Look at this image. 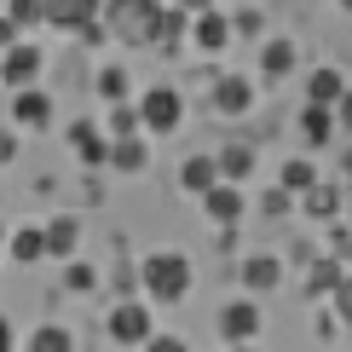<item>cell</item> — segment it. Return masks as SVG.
Returning a JSON list of instances; mask_svg holds the SVG:
<instances>
[{
	"label": "cell",
	"instance_id": "32",
	"mask_svg": "<svg viewBox=\"0 0 352 352\" xmlns=\"http://www.w3.org/2000/svg\"><path fill=\"white\" fill-rule=\"evenodd\" d=\"M69 289H93V266H69Z\"/></svg>",
	"mask_w": 352,
	"mask_h": 352
},
{
	"label": "cell",
	"instance_id": "22",
	"mask_svg": "<svg viewBox=\"0 0 352 352\" xmlns=\"http://www.w3.org/2000/svg\"><path fill=\"white\" fill-rule=\"evenodd\" d=\"M69 139H76V151L87 156V162H104V156H110V144L98 139V133H93L87 122H76V127H69Z\"/></svg>",
	"mask_w": 352,
	"mask_h": 352
},
{
	"label": "cell",
	"instance_id": "16",
	"mask_svg": "<svg viewBox=\"0 0 352 352\" xmlns=\"http://www.w3.org/2000/svg\"><path fill=\"white\" fill-rule=\"evenodd\" d=\"M341 93H346L341 69H312V81H306V98H312V104H335Z\"/></svg>",
	"mask_w": 352,
	"mask_h": 352
},
{
	"label": "cell",
	"instance_id": "17",
	"mask_svg": "<svg viewBox=\"0 0 352 352\" xmlns=\"http://www.w3.org/2000/svg\"><path fill=\"white\" fill-rule=\"evenodd\" d=\"M76 243H81V226H76V219H52V226H47V254L69 260V254H76Z\"/></svg>",
	"mask_w": 352,
	"mask_h": 352
},
{
	"label": "cell",
	"instance_id": "33",
	"mask_svg": "<svg viewBox=\"0 0 352 352\" xmlns=\"http://www.w3.org/2000/svg\"><path fill=\"white\" fill-rule=\"evenodd\" d=\"M144 346H156V352H179L185 341H179V335H151V341H144Z\"/></svg>",
	"mask_w": 352,
	"mask_h": 352
},
{
	"label": "cell",
	"instance_id": "24",
	"mask_svg": "<svg viewBox=\"0 0 352 352\" xmlns=\"http://www.w3.org/2000/svg\"><path fill=\"white\" fill-rule=\"evenodd\" d=\"M29 346H35V352H69V329H58V324H41L35 335H29Z\"/></svg>",
	"mask_w": 352,
	"mask_h": 352
},
{
	"label": "cell",
	"instance_id": "21",
	"mask_svg": "<svg viewBox=\"0 0 352 352\" xmlns=\"http://www.w3.org/2000/svg\"><path fill=\"white\" fill-rule=\"evenodd\" d=\"M295 41H272L266 52H260V64H266V76H289V69H295Z\"/></svg>",
	"mask_w": 352,
	"mask_h": 352
},
{
	"label": "cell",
	"instance_id": "26",
	"mask_svg": "<svg viewBox=\"0 0 352 352\" xmlns=\"http://www.w3.org/2000/svg\"><path fill=\"white\" fill-rule=\"evenodd\" d=\"M6 18L23 29V23H35V18H47V0H12V6H6Z\"/></svg>",
	"mask_w": 352,
	"mask_h": 352
},
{
	"label": "cell",
	"instance_id": "12",
	"mask_svg": "<svg viewBox=\"0 0 352 352\" xmlns=\"http://www.w3.org/2000/svg\"><path fill=\"white\" fill-rule=\"evenodd\" d=\"M190 35H197V47H202V52H219V47L231 41V18H219V12H208V6H202V12H197V29H190Z\"/></svg>",
	"mask_w": 352,
	"mask_h": 352
},
{
	"label": "cell",
	"instance_id": "1",
	"mask_svg": "<svg viewBox=\"0 0 352 352\" xmlns=\"http://www.w3.org/2000/svg\"><path fill=\"white\" fill-rule=\"evenodd\" d=\"M139 277H144V295L151 300H185L190 295V260L179 248H156L139 266Z\"/></svg>",
	"mask_w": 352,
	"mask_h": 352
},
{
	"label": "cell",
	"instance_id": "29",
	"mask_svg": "<svg viewBox=\"0 0 352 352\" xmlns=\"http://www.w3.org/2000/svg\"><path fill=\"white\" fill-rule=\"evenodd\" d=\"M231 35H260V12H237L231 18Z\"/></svg>",
	"mask_w": 352,
	"mask_h": 352
},
{
	"label": "cell",
	"instance_id": "5",
	"mask_svg": "<svg viewBox=\"0 0 352 352\" xmlns=\"http://www.w3.org/2000/svg\"><path fill=\"white\" fill-rule=\"evenodd\" d=\"M35 69H41V52L29 47V41H12V47L0 52V81H6V87H29Z\"/></svg>",
	"mask_w": 352,
	"mask_h": 352
},
{
	"label": "cell",
	"instance_id": "37",
	"mask_svg": "<svg viewBox=\"0 0 352 352\" xmlns=\"http://www.w3.org/2000/svg\"><path fill=\"white\" fill-rule=\"evenodd\" d=\"M0 346H12V324H6V318H0Z\"/></svg>",
	"mask_w": 352,
	"mask_h": 352
},
{
	"label": "cell",
	"instance_id": "38",
	"mask_svg": "<svg viewBox=\"0 0 352 352\" xmlns=\"http://www.w3.org/2000/svg\"><path fill=\"white\" fill-rule=\"evenodd\" d=\"M341 12H352V0H341Z\"/></svg>",
	"mask_w": 352,
	"mask_h": 352
},
{
	"label": "cell",
	"instance_id": "36",
	"mask_svg": "<svg viewBox=\"0 0 352 352\" xmlns=\"http://www.w3.org/2000/svg\"><path fill=\"white\" fill-rule=\"evenodd\" d=\"M179 6H185V12H202V6H214V0H179Z\"/></svg>",
	"mask_w": 352,
	"mask_h": 352
},
{
	"label": "cell",
	"instance_id": "35",
	"mask_svg": "<svg viewBox=\"0 0 352 352\" xmlns=\"http://www.w3.org/2000/svg\"><path fill=\"white\" fill-rule=\"evenodd\" d=\"M12 41H18V23H12V18H0V47H12Z\"/></svg>",
	"mask_w": 352,
	"mask_h": 352
},
{
	"label": "cell",
	"instance_id": "9",
	"mask_svg": "<svg viewBox=\"0 0 352 352\" xmlns=\"http://www.w3.org/2000/svg\"><path fill=\"white\" fill-rule=\"evenodd\" d=\"M283 283V266H277L272 254H248L243 260V289H254V295H266V289Z\"/></svg>",
	"mask_w": 352,
	"mask_h": 352
},
{
	"label": "cell",
	"instance_id": "14",
	"mask_svg": "<svg viewBox=\"0 0 352 352\" xmlns=\"http://www.w3.org/2000/svg\"><path fill=\"white\" fill-rule=\"evenodd\" d=\"M300 197H306V214H312V219H335V208H341V190L324 185V179H312Z\"/></svg>",
	"mask_w": 352,
	"mask_h": 352
},
{
	"label": "cell",
	"instance_id": "10",
	"mask_svg": "<svg viewBox=\"0 0 352 352\" xmlns=\"http://www.w3.org/2000/svg\"><path fill=\"white\" fill-rule=\"evenodd\" d=\"M214 104L226 110V116H243L248 104H254V87H248L243 76H219L214 81Z\"/></svg>",
	"mask_w": 352,
	"mask_h": 352
},
{
	"label": "cell",
	"instance_id": "30",
	"mask_svg": "<svg viewBox=\"0 0 352 352\" xmlns=\"http://www.w3.org/2000/svg\"><path fill=\"white\" fill-rule=\"evenodd\" d=\"M335 127H346V133H352V87L335 98Z\"/></svg>",
	"mask_w": 352,
	"mask_h": 352
},
{
	"label": "cell",
	"instance_id": "4",
	"mask_svg": "<svg viewBox=\"0 0 352 352\" xmlns=\"http://www.w3.org/2000/svg\"><path fill=\"white\" fill-rule=\"evenodd\" d=\"M110 341H122V346L151 341V306H139V300L116 306V312H110Z\"/></svg>",
	"mask_w": 352,
	"mask_h": 352
},
{
	"label": "cell",
	"instance_id": "2",
	"mask_svg": "<svg viewBox=\"0 0 352 352\" xmlns=\"http://www.w3.org/2000/svg\"><path fill=\"white\" fill-rule=\"evenodd\" d=\"M104 18L116 23L122 41H162V6L156 0H110Z\"/></svg>",
	"mask_w": 352,
	"mask_h": 352
},
{
	"label": "cell",
	"instance_id": "23",
	"mask_svg": "<svg viewBox=\"0 0 352 352\" xmlns=\"http://www.w3.org/2000/svg\"><path fill=\"white\" fill-rule=\"evenodd\" d=\"M312 179H318V168H312V162H283V173H277V185H283L289 197H300Z\"/></svg>",
	"mask_w": 352,
	"mask_h": 352
},
{
	"label": "cell",
	"instance_id": "40",
	"mask_svg": "<svg viewBox=\"0 0 352 352\" xmlns=\"http://www.w3.org/2000/svg\"><path fill=\"white\" fill-rule=\"evenodd\" d=\"M0 243H6V231H0Z\"/></svg>",
	"mask_w": 352,
	"mask_h": 352
},
{
	"label": "cell",
	"instance_id": "3",
	"mask_svg": "<svg viewBox=\"0 0 352 352\" xmlns=\"http://www.w3.org/2000/svg\"><path fill=\"white\" fill-rule=\"evenodd\" d=\"M139 122L151 127V133H173V127L185 122V98L173 93V87H151V93L139 98Z\"/></svg>",
	"mask_w": 352,
	"mask_h": 352
},
{
	"label": "cell",
	"instance_id": "39",
	"mask_svg": "<svg viewBox=\"0 0 352 352\" xmlns=\"http://www.w3.org/2000/svg\"><path fill=\"white\" fill-rule=\"evenodd\" d=\"M346 173H352V151H346Z\"/></svg>",
	"mask_w": 352,
	"mask_h": 352
},
{
	"label": "cell",
	"instance_id": "31",
	"mask_svg": "<svg viewBox=\"0 0 352 352\" xmlns=\"http://www.w3.org/2000/svg\"><path fill=\"white\" fill-rule=\"evenodd\" d=\"M335 277H341V272H335V266H329V260H324V266H318V272H312V289H335Z\"/></svg>",
	"mask_w": 352,
	"mask_h": 352
},
{
	"label": "cell",
	"instance_id": "13",
	"mask_svg": "<svg viewBox=\"0 0 352 352\" xmlns=\"http://www.w3.org/2000/svg\"><path fill=\"white\" fill-rule=\"evenodd\" d=\"M300 133H306V144H329L335 139V104H312V98H306Z\"/></svg>",
	"mask_w": 352,
	"mask_h": 352
},
{
	"label": "cell",
	"instance_id": "11",
	"mask_svg": "<svg viewBox=\"0 0 352 352\" xmlns=\"http://www.w3.org/2000/svg\"><path fill=\"white\" fill-rule=\"evenodd\" d=\"M179 185L190 190V197L214 190V185H219V162H214V156H185V168H179Z\"/></svg>",
	"mask_w": 352,
	"mask_h": 352
},
{
	"label": "cell",
	"instance_id": "20",
	"mask_svg": "<svg viewBox=\"0 0 352 352\" xmlns=\"http://www.w3.org/2000/svg\"><path fill=\"white\" fill-rule=\"evenodd\" d=\"M214 162H219V179H248V168H254V151H248V144H231V151H219Z\"/></svg>",
	"mask_w": 352,
	"mask_h": 352
},
{
	"label": "cell",
	"instance_id": "25",
	"mask_svg": "<svg viewBox=\"0 0 352 352\" xmlns=\"http://www.w3.org/2000/svg\"><path fill=\"white\" fill-rule=\"evenodd\" d=\"M98 93H104L110 104H122V98H127V69H116V64H110L104 76H98Z\"/></svg>",
	"mask_w": 352,
	"mask_h": 352
},
{
	"label": "cell",
	"instance_id": "6",
	"mask_svg": "<svg viewBox=\"0 0 352 352\" xmlns=\"http://www.w3.org/2000/svg\"><path fill=\"white\" fill-rule=\"evenodd\" d=\"M219 335H226V341H254L260 335V306L254 300H231L226 312H219Z\"/></svg>",
	"mask_w": 352,
	"mask_h": 352
},
{
	"label": "cell",
	"instance_id": "15",
	"mask_svg": "<svg viewBox=\"0 0 352 352\" xmlns=\"http://www.w3.org/2000/svg\"><path fill=\"white\" fill-rule=\"evenodd\" d=\"M12 122L47 127V122H52V98H47V93H18V104H12Z\"/></svg>",
	"mask_w": 352,
	"mask_h": 352
},
{
	"label": "cell",
	"instance_id": "19",
	"mask_svg": "<svg viewBox=\"0 0 352 352\" xmlns=\"http://www.w3.org/2000/svg\"><path fill=\"white\" fill-rule=\"evenodd\" d=\"M12 260H23V266L47 260V231H12Z\"/></svg>",
	"mask_w": 352,
	"mask_h": 352
},
{
	"label": "cell",
	"instance_id": "7",
	"mask_svg": "<svg viewBox=\"0 0 352 352\" xmlns=\"http://www.w3.org/2000/svg\"><path fill=\"white\" fill-rule=\"evenodd\" d=\"M98 6H104V0H47V18L58 29H87L98 18Z\"/></svg>",
	"mask_w": 352,
	"mask_h": 352
},
{
	"label": "cell",
	"instance_id": "27",
	"mask_svg": "<svg viewBox=\"0 0 352 352\" xmlns=\"http://www.w3.org/2000/svg\"><path fill=\"white\" fill-rule=\"evenodd\" d=\"M133 127H139V110H127V104H116V110H110V133H116V139L133 133Z\"/></svg>",
	"mask_w": 352,
	"mask_h": 352
},
{
	"label": "cell",
	"instance_id": "18",
	"mask_svg": "<svg viewBox=\"0 0 352 352\" xmlns=\"http://www.w3.org/2000/svg\"><path fill=\"white\" fill-rule=\"evenodd\" d=\"M104 162H110V168H122V173H139V168H144V144H139L133 133H122V139L110 144V156H104Z\"/></svg>",
	"mask_w": 352,
	"mask_h": 352
},
{
	"label": "cell",
	"instance_id": "8",
	"mask_svg": "<svg viewBox=\"0 0 352 352\" xmlns=\"http://www.w3.org/2000/svg\"><path fill=\"white\" fill-rule=\"evenodd\" d=\"M202 202H208V214L219 219V226H231V219H243V190H237V179H226V185L202 190Z\"/></svg>",
	"mask_w": 352,
	"mask_h": 352
},
{
	"label": "cell",
	"instance_id": "28",
	"mask_svg": "<svg viewBox=\"0 0 352 352\" xmlns=\"http://www.w3.org/2000/svg\"><path fill=\"white\" fill-rule=\"evenodd\" d=\"M335 306H341V318L352 324V277H335Z\"/></svg>",
	"mask_w": 352,
	"mask_h": 352
},
{
	"label": "cell",
	"instance_id": "34",
	"mask_svg": "<svg viewBox=\"0 0 352 352\" xmlns=\"http://www.w3.org/2000/svg\"><path fill=\"white\" fill-rule=\"evenodd\" d=\"M12 156H18V139H12L6 127H0V162H12Z\"/></svg>",
	"mask_w": 352,
	"mask_h": 352
}]
</instances>
